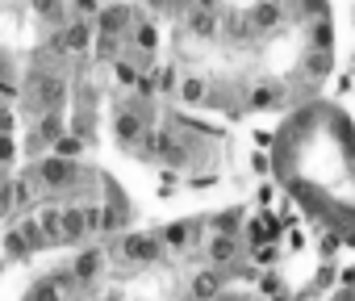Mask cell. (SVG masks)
<instances>
[{
  "label": "cell",
  "mask_w": 355,
  "mask_h": 301,
  "mask_svg": "<svg viewBox=\"0 0 355 301\" xmlns=\"http://www.w3.org/2000/svg\"><path fill=\"white\" fill-rule=\"evenodd\" d=\"M251 259H255V268H276V264L284 259V251H280V239H268V243L251 247Z\"/></svg>",
  "instance_id": "21"
},
{
  "label": "cell",
  "mask_w": 355,
  "mask_h": 301,
  "mask_svg": "<svg viewBox=\"0 0 355 301\" xmlns=\"http://www.w3.org/2000/svg\"><path fill=\"white\" fill-rule=\"evenodd\" d=\"M226 289V268H201L189 280V301H214Z\"/></svg>",
  "instance_id": "10"
},
{
  "label": "cell",
  "mask_w": 355,
  "mask_h": 301,
  "mask_svg": "<svg viewBox=\"0 0 355 301\" xmlns=\"http://www.w3.org/2000/svg\"><path fill=\"white\" fill-rule=\"evenodd\" d=\"M284 105H288L284 84H255L247 92V109H284Z\"/></svg>",
  "instance_id": "15"
},
{
  "label": "cell",
  "mask_w": 355,
  "mask_h": 301,
  "mask_svg": "<svg viewBox=\"0 0 355 301\" xmlns=\"http://www.w3.org/2000/svg\"><path fill=\"white\" fill-rule=\"evenodd\" d=\"M305 51H334V26H330V17H326V13H322L313 26H309Z\"/></svg>",
  "instance_id": "16"
},
{
  "label": "cell",
  "mask_w": 355,
  "mask_h": 301,
  "mask_svg": "<svg viewBox=\"0 0 355 301\" xmlns=\"http://www.w3.org/2000/svg\"><path fill=\"white\" fill-rule=\"evenodd\" d=\"M201 230H205V218H180V222H167V226L155 230V234H159L163 251H189V247L201 239Z\"/></svg>",
  "instance_id": "5"
},
{
  "label": "cell",
  "mask_w": 355,
  "mask_h": 301,
  "mask_svg": "<svg viewBox=\"0 0 355 301\" xmlns=\"http://www.w3.org/2000/svg\"><path fill=\"white\" fill-rule=\"evenodd\" d=\"M109 126H113V138H117V142H121L125 150H130V146H134V142H138V138H142V134L150 130V126L142 121V113H138L134 105H117V109H113V121H109Z\"/></svg>",
  "instance_id": "6"
},
{
  "label": "cell",
  "mask_w": 355,
  "mask_h": 301,
  "mask_svg": "<svg viewBox=\"0 0 355 301\" xmlns=\"http://www.w3.org/2000/svg\"><path fill=\"white\" fill-rule=\"evenodd\" d=\"M280 22H284V0H255V5L247 9V30L251 34H272V30H280Z\"/></svg>",
  "instance_id": "7"
},
{
  "label": "cell",
  "mask_w": 355,
  "mask_h": 301,
  "mask_svg": "<svg viewBox=\"0 0 355 301\" xmlns=\"http://www.w3.org/2000/svg\"><path fill=\"white\" fill-rule=\"evenodd\" d=\"M134 17H138V13H134V5H125V0H121V5H101V13L92 17V30L105 34V38H121V42H125Z\"/></svg>",
  "instance_id": "4"
},
{
  "label": "cell",
  "mask_w": 355,
  "mask_h": 301,
  "mask_svg": "<svg viewBox=\"0 0 355 301\" xmlns=\"http://www.w3.org/2000/svg\"><path fill=\"white\" fill-rule=\"evenodd\" d=\"M251 138H255L259 150H272V146H276V134H272V130H251Z\"/></svg>",
  "instance_id": "27"
},
{
  "label": "cell",
  "mask_w": 355,
  "mask_h": 301,
  "mask_svg": "<svg viewBox=\"0 0 355 301\" xmlns=\"http://www.w3.org/2000/svg\"><path fill=\"white\" fill-rule=\"evenodd\" d=\"M30 172H34V180H38L42 193H71V189L84 184V164H80V160L46 155V160H38Z\"/></svg>",
  "instance_id": "2"
},
{
  "label": "cell",
  "mask_w": 355,
  "mask_h": 301,
  "mask_svg": "<svg viewBox=\"0 0 355 301\" xmlns=\"http://www.w3.org/2000/svg\"><path fill=\"white\" fill-rule=\"evenodd\" d=\"M197 5H201V9H214V5H218V0H197Z\"/></svg>",
  "instance_id": "32"
},
{
  "label": "cell",
  "mask_w": 355,
  "mask_h": 301,
  "mask_svg": "<svg viewBox=\"0 0 355 301\" xmlns=\"http://www.w3.org/2000/svg\"><path fill=\"white\" fill-rule=\"evenodd\" d=\"M26 301H67V293L55 284V276H38V280L26 289Z\"/></svg>",
  "instance_id": "17"
},
{
  "label": "cell",
  "mask_w": 355,
  "mask_h": 301,
  "mask_svg": "<svg viewBox=\"0 0 355 301\" xmlns=\"http://www.w3.org/2000/svg\"><path fill=\"white\" fill-rule=\"evenodd\" d=\"M92 38H96L92 22H67V26L59 30V46H63V55H88V51H92Z\"/></svg>",
  "instance_id": "11"
},
{
  "label": "cell",
  "mask_w": 355,
  "mask_h": 301,
  "mask_svg": "<svg viewBox=\"0 0 355 301\" xmlns=\"http://www.w3.org/2000/svg\"><path fill=\"white\" fill-rule=\"evenodd\" d=\"M26 101L34 113H46V109H63L67 105V80L63 71H51V67H34L26 76Z\"/></svg>",
  "instance_id": "1"
},
{
  "label": "cell",
  "mask_w": 355,
  "mask_h": 301,
  "mask_svg": "<svg viewBox=\"0 0 355 301\" xmlns=\"http://www.w3.org/2000/svg\"><path fill=\"white\" fill-rule=\"evenodd\" d=\"M209 80L205 76H180V84H175V101L180 105H189V109H201V105H209Z\"/></svg>",
  "instance_id": "13"
},
{
  "label": "cell",
  "mask_w": 355,
  "mask_h": 301,
  "mask_svg": "<svg viewBox=\"0 0 355 301\" xmlns=\"http://www.w3.org/2000/svg\"><path fill=\"white\" fill-rule=\"evenodd\" d=\"M117 255L134 268H150V264L163 259V243H159V234H146V230H121Z\"/></svg>",
  "instance_id": "3"
},
{
  "label": "cell",
  "mask_w": 355,
  "mask_h": 301,
  "mask_svg": "<svg viewBox=\"0 0 355 301\" xmlns=\"http://www.w3.org/2000/svg\"><path fill=\"white\" fill-rule=\"evenodd\" d=\"M150 80H155V96H159V92H175L180 71H175V63H163V67H150Z\"/></svg>",
  "instance_id": "23"
},
{
  "label": "cell",
  "mask_w": 355,
  "mask_h": 301,
  "mask_svg": "<svg viewBox=\"0 0 355 301\" xmlns=\"http://www.w3.org/2000/svg\"><path fill=\"white\" fill-rule=\"evenodd\" d=\"M184 26H189V34H193V38H201V42L218 38V30H222L218 13H214V9H201V5H193V9L184 13Z\"/></svg>",
  "instance_id": "14"
},
{
  "label": "cell",
  "mask_w": 355,
  "mask_h": 301,
  "mask_svg": "<svg viewBox=\"0 0 355 301\" xmlns=\"http://www.w3.org/2000/svg\"><path fill=\"white\" fill-rule=\"evenodd\" d=\"M30 9H34V17H42V22H55V26L67 22V0H30Z\"/></svg>",
  "instance_id": "19"
},
{
  "label": "cell",
  "mask_w": 355,
  "mask_h": 301,
  "mask_svg": "<svg viewBox=\"0 0 355 301\" xmlns=\"http://www.w3.org/2000/svg\"><path fill=\"white\" fill-rule=\"evenodd\" d=\"M125 46H130V55L155 59V51H159V26L146 22V17H134V26H130V34H125Z\"/></svg>",
  "instance_id": "8"
},
{
  "label": "cell",
  "mask_w": 355,
  "mask_h": 301,
  "mask_svg": "<svg viewBox=\"0 0 355 301\" xmlns=\"http://www.w3.org/2000/svg\"><path fill=\"white\" fill-rule=\"evenodd\" d=\"M205 259L209 268H234L239 264V234H209L205 239Z\"/></svg>",
  "instance_id": "9"
},
{
  "label": "cell",
  "mask_w": 355,
  "mask_h": 301,
  "mask_svg": "<svg viewBox=\"0 0 355 301\" xmlns=\"http://www.w3.org/2000/svg\"><path fill=\"white\" fill-rule=\"evenodd\" d=\"M255 201H259V209H272V201H276V184H259Z\"/></svg>",
  "instance_id": "28"
},
{
  "label": "cell",
  "mask_w": 355,
  "mask_h": 301,
  "mask_svg": "<svg viewBox=\"0 0 355 301\" xmlns=\"http://www.w3.org/2000/svg\"><path fill=\"white\" fill-rule=\"evenodd\" d=\"M67 13H71L76 22H92V17L101 13V0H67Z\"/></svg>",
  "instance_id": "25"
},
{
  "label": "cell",
  "mask_w": 355,
  "mask_h": 301,
  "mask_svg": "<svg viewBox=\"0 0 355 301\" xmlns=\"http://www.w3.org/2000/svg\"><path fill=\"white\" fill-rule=\"evenodd\" d=\"M338 284H343V289H355V264H343V272H338Z\"/></svg>",
  "instance_id": "31"
},
{
  "label": "cell",
  "mask_w": 355,
  "mask_h": 301,
  "mask_svg": "<svg viewBox=\"0 0 355 301\" xmlns=\"http://www.w3.org/2000/svg\"><path fill=\"white\" fill-rule=\"evenodd\" d=\"M334 71V51H305V76L322 80Z\"/></svg>",
  "instance_id": "20"
},
{
  "label": "cell",
  "mask_w": 355,
  "mask_h": 301,
  "mask_svg": "<svg viewBox=\"0 0 355 301\" xmlns=\"http://www.w3.org/2000/svg\"><path fill=\"white\" fill-rule=\"evenodd\" d=\"M0 272H5V259H0Z\"/></svg>",
  "instance_id": "33"
},
{
  "label": "cell",
  "mask_w": 355,
  "mask_h": 301,
  "mask_svg": "<svg viewBox=\"0 0 355 301\" xmlns=\"http://www.w3.org/2000/svg\"><path fill=\"white\" fill-rule=\"evenodd\" d=\"M146 5H150L155 13H175V9H180V0H146Z\"/></svg>",
  "instance_id": "30"
},
{
  "label": "cell",
  "mask_w": 355,
  "mask_h": 301,
  "mask_svg": "<svg viewBox=\"0 0 355 301\" xmlns=\"http://www.w3.org/2000/svg\"><path fill=\"white\" fill-rule=\"evenodd\" d=\"M67 268H71V276H76V280H80V289H84V284H92V280L105 272V251H101V247H84Z\"/></svg>",
  "instance_id": "12"
},
{
  "label": "cell",
  "mask_w": 355,
  "mask_h": 301,
  "mask_svg": "<svg viewBox=\"0 0 355 301\" xmlns=\"http://www.w3.org/2000/svg\"><path fill=\"white\" fill-rule=\"evenodd\" d=\"M17 160V134H0V168H9Z\"/></svg>",
  "instance_id": "26"
},
{
  "label": "cell",
  "mask_w": 355,
  "mask_h": 301,
  "mask_svg": "<svg viewBox=\"0 0 355 301\" xmlns=\"http://www.w3.org/2000/svg\"><path fill=\"white\" fill-rule=\"evenodd\" d=\"M268 168H272V160L263 155V150L255 146V155H251V172H259V176H268Z\"/></svg>",
  "instance_id": "29"
},
{
  "label": "cell",
  "mask_w": 355,
  "mask_h": 301,
  "mask_svg": "<svg viewBox=\"0 0 355 301\" xmlns=\"http://www.w3.org/2000/svg\"><path fill=\"white\" fill-rule=\"evenodd\" d=\"M51 155H59V160H80V155H84V138L71 134V130H63V134L51 142Z\"/></svg>",
  "instance_id": "18"
},
{
  "label": "cell",
  "mask_w": 355,
  "mask_h": 301,
  "mask_svg": "<svg viewBox=\"0 0 355 301\" xmlns=\"http://www.w3.org/2000/svg\"><path fill=\"white\" fill-rule=\"evenodd\" d=\"M30 255H34L30 243H26L17 230H9V234H5V259H30Z\"/></svg>",
  "instance_id": "24"
},
{
  "label": "cell",
  "mask_w": 355,
  "mask_h": 301,
  "mask_svg": "<svg viewBox=\"0 0 355 301\" xmlns=\"http://www.w3.org/2000/svg\"><path fill=\"white\" fill-rule=\"evenodd\" d=\"M205 226L218 230V234H239V226H243V209H222L218 218H205Z\"/></svg>",
  "instance_id": "22"
}]
</instances>
